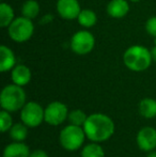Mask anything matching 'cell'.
Listing matches in <instances>:
<instances>
[{
    "label": "cell",
    "mask_w": 156,
    "mask_h": 157,
    "mask_svg": "<svg viewBox=\"0 0 156 157\" xmlns=\"http://www.w3.org/2000/svg\"><path fill=\"white\" fill-rule=\"evenodd\" d=\"M82 127L87 138L92 142L98 143L110 139L116 130V125L112 119L101 112L88 116Z\"/></svg>",
    "instance_id": "6da1fadb"
},
{
    "label": "cell",
    "mask_w": 156,
    "mask_h": 157,
    "mask_svg": "<svg viewBox=\"0 0 156 157\" xmlns=\"http://www.w3.org/2000/svg\"><path fill=\"white\" fill-rule=\"evenodd\" d=\"M153 62L151 49L142 45H131L123 54V63L131 72H144Z\"/></svg>",
    "instance_id": "7a4b0ae2"
},
{
    "label": "cell",
    "mask_w": 156,
    "mask_h": 157,
    "mask_svg": "<svg viewBox=\"0 0 156 157\" xmlns=\"http://www.w3.org/2000/svg\"><path fill=\"white\" fill-rule=\"evenodd\" d=\"M27 103V94L24 87L15 83L6 85L0 93V106L3 110L9 112L21 111Z\"/></svg>",
    "instance_id": "3957f363"
},
{
    "label": "cell",
    "mask_w": 156,
    "mask_h": 157,
    "mask_svg": "<svg viewBox=\"0 0 156 157\" xmlns=\"http://www.w3.org/2000/svg\"><path fill=\"white\" fill-rule=\"evenodd\" d=\"M87 138L82 126L70 124L62 128L59 135L61 147L69 152H75L80 149Z\"/></svg>",
    "instance_id": "277c9868"
},
{
    "label": "cell",
    "mask_w": 156,
    "mask_h": 157,
    "mask_svg": "<svg viewBox=\"0 0 156 157\" xmlns=\"http://www.w3.org/2000/svg\"><path fill=\"white\" fill-rule=\"evenodd\" d=\"M8 35L15 43H25L29 41L34 33L33 21L25 16H18L8 28Z\"/></svg>",
    "instance_id": "5b68a950"
},
{
    "label": "cell",
    "mask_w": 156,
    "mask_h": 157,
    "mask_svg": "<svg viewBox=\"0 0 156 157\" xmlns=\"http://www.w3.org/2000/svg\"><path fill=\"white\" fill-rule=\"evenodd\" d=\"M70 47L72 52L78 56L89 55L95 47V36L88 29L78 30L72 35Z\"/></svg>",
    "instance_id": "8992f818"
},
{
    "label": "cell",
    "mask_w": 156,
    "mask_h": 157,
    "mask_svg": "<svg viewBox=\"0 0 156 157\" xmlns=\"http://www.w3.org/2000/svg\"><path fill=\"white\" fill-rule=\"evenodd\" d=\"M21 120L29 128L39 127L45 122V108L36 101H27L21 110Z\"/></svg>",
    "instance_id": "52a82bcc"
},
{
    "label": "cell",
    "mask_w": 156,
    "mask_h": 157,
    "mask_svg": "<svg viewBox=\"0 0 156 157\" xmlns=\"http://www.w3.org/2000/svg\"><path fill=\"white\" fill-rule=\"evenodd\" d=\"M69 113V108L64 103L51 101L45 107V122L51 126H58L67 120Z\"/></svg>",
    "instance_id": "ba28073f"
},
{
    "label": "cell",
    "mask_w": 156,
    "mask_h": 157,
    "mask_svg": "<svg viewBox=\"0 0 156 157\" xmlns=\"http://www.w3.org/2000/svg\"><path fill=\"white\" fill-rule=\"evenodd\" d=\"M56 11L61 18L65 21L77 19L81 6L78 0H57Z\"/></svg>",
    "instance_id": "9c48e42d"
},
{
    "label": "cell",
    "mask_w": 156,
    "mask_h": 157,
    "mask_svg": "<svg viewBox=\"0 0 156 157\" xmlns=\"http://www.w3.org/2000/svg\"><path fill=\"white\" fill-rule=\"evenodd\" d=\"M136 142L141 151L151 152L156 149V128L151 126H144L138 132L136 136Z\"/></svg>",
    "instance_id": "30bf717a"
},
{
    "label": "cell",
    "mask_w": 156,
    "mask_h": 157,
    "mask_svg": "<svg viewBox=\"0 0 156 157\" xmlns=\"http://www.w3.org/2000/svg\"><path fill=\"white\" fill-rule=\"evenodd\" d=\"M32 73L31 70L25 64H16L11 71L12 82L21 87H25L31 81Z\"/></svg>",
    "instance_id": "8fae6325"
},
{
    "label": "cell",
    "mask_w": 156,
    "mask_h": 157,
    "mask_svg": "<svg viewBox=\"0 0 156 157\" xmlns=\"http://www.w3.org/2000/svg\"><path fill=\"white\" fill-rule=\"evenodd\" d=\"M129 9L128 0H110L106 6V12L112 18L121 19L128 14Z\"/></svg>",
    "instance_id": "7c38bea8"
},
{
    "label": "cell",
    "mask_w": 156,
    "mask_h": 157,
    "mask_svg": "<svg viewBox=\"0 0 156 157\" xmlns=\"http://www.w3.org/2000/svg\"><path fill=\"white\" fill-rule=\"evenodd\" d=\"M16 65V56L9 46L2 44L0 46V72H11Z\"/></svg>",
    "instance_id": "4fadbf2b"
},
{
    "label": "cell",
    "mask_w": 156,
    "mask_h": 157,
    "mask_svg": "<svg viewBox=\"0 0 156 157\" xmlns=\"http://www.w3.org/2000/svg\"><path fill=\"white\" fill-rule=\"evenodd\" d=\"M29 147L24 142L14 141L12 143H9L3 149V157H29L30 156Z\"/></svg>",
    "instance_id": "5bb4252c"
},
{
    "label": "cell",
    "mask_w": 156,
    "mask_h": 157,
    "mask_svg": "<svg viewBox=\"0 0 156 157\" xmlns=\"http://www.w3.org/2000/svg\"><path fill=\"white\" fill-rule=\"evenodd\" d=\"M138 110L141 117L144 119H151L156 118V99L152 97H144L139 101L138 105Z\"/></svg>",
    "instance_id": "9a60e30c"
},
{
    "label": "cell",
    "mask_w": 156,
    "mask_h": 157,
    "mask_svg": "<svg viewBox=\"0 0 156 157\" xmlns=\"http://www.w3.org/2000/svg\"><path fill=\"white\" fill-rule=\"evenodd\" d=\"M77 21L83 29H90L97 23V15L91 9H81L77 17Z\"/></svg>",
    "instance_id": "2e32d148"
},
{
    "label": "cell",
    "mask_w": 156,
    "mask_h": 157,
    "mask_svg": "<svg viewBox=\"0 0 156 157\" xmlns=\"http://www.w3.org/2000/svg\"><path fill=\"white\" fill-rule=\"evenodd\" d=\"M15 18L16 16L12 6L6 2H1L0 3V27L8 28Z\"/></svg>",
    "instance_id": "e0dca14e"
},
{
    "label": "cell",
    "mask_w": 156,
    "mask_h": 157,
    "mask_svg": "<svg viewBox=\"0 0 156 157\" xmlns=\"http://www.w3.org/2000/svg\"><path fill=\"white\" fill-rule=\"evenodd\" d=\"M40 11H41V6L36 0H26L21 4V15L27 17V18L32 19V21L39 16Z\"/></svg>",
    "instance_id": "ac0fdd59"
},
{
    "label": "cell",
    "mask_w": 156,
    "mask_h": 157,
    "mask_svg": "<svg viewBox=\"0 0 156 157\" xmlns=\"http://www.w3.org/2000/svg\"><path fill=\"white\" fill-rule=\"evenodd\" d=\"M28 126L24 124L23 122L14 123L11 129L9 130L10 137L13 141H18V142H24L28 137Z\"/></svg>",
    "instance_id": "d6986e66"
},
{
    "label": "cell",
    "mask_w": 156,
    "mask_h": 157,
    "mask_svg": "<svg viewBox=\"0 0 156 157\" xmlns=\"http://www.w3.org/2000/svg\"><path fill=\"white\" fill-rule=\"evenodd\" d=\"M80 157H105V151L98 142L91 141L81 149Z\"/></svg>",
    "instance_id": "ffe728a7"
},
{
    "label": "cell",
    "mask_w": 156,
    "mask_h": 157,
    "mask_svg": "<svg viewBox=\"0 0 156 157\" xmlns=\"http://www.w3.org/2000/svg\"><path fill=\"white\" fill-rule=\"evenodd\" d=\"M88 118V114L86 113L83 110L81 109H74L72 111H70L69 113V120L70 124L73 125H77V126H83V124L86 123Z\"/></svg>",
    "instance_id": "44dd1931"
},
{
    "label": "cell",
    "mask_w": 156,
    "mask_h": 157,
    "mask_svg": "<svg viewBox=\"0 0 156 157\" xmlns=\"http://www.w3.org/2000/svg\"><path fill=\"white\" fill-rule=\"evenodd\" d=\"M13 119L11 116V112L6 111V110H1L0 112V128H1L2 132H6L11 129L13 126Z\"/></svg>",
    "instance_id": "7402d4cb"
},
{
    "label": "cell",
    "mask_w": 156,
    "mask_h": 157,
    "mask_svg": "<svg viewBox=\"0 0 156 157\" xmlns=\"http://www.w3.org/2000/svg\"><path fill=\"white\" fill-rule=\"evenodd\" d=\"M144 29H146V33L152 37L156 36V16L149 17L144 25Z\"/></svg>",
    "instance_id": "603a6c76"
},
{
    "label": "cell",
    "mask_w": 156,
    "mask_h": 157,
    "mask_svg": "<svg viewBox=\"0 0 156 157\" xmlns=\"http://www.w3.org/2000/svg\"><path fill=\"white\" fill-rule=\"evenodd\" d=\"M29 157H49V156H48V154L46 153L44 150L36 149V150H34V151H31Z\"/></svg>",
    "instance_id": "cb8c5ba5"
},
{
    "label": "cell",
    "mask_w": 156,
    "mask_h": 157,
    "mask_svg": "<svg viewBox=\"0 0 156 157\" xmlns=\"http://www.w3.org/2000/svg\"><path fill=\"white\" fill-rule=\"evenodd\" d=\"M52 19H54V16H52L51 14H46V15H44V16L42 17L41 24H47V23H50V21H52Z\"/></svg>",
    "instance_id": "d4e9b609"
},
{
    "label": "cell",
    "mask_w": 156,
    "mask_h": 157,
    "mask_svg": "<svg viewBox=\"0 0 156 157\" xmlns=\"http://www.w3.org/2000/svg\"><path fill=\"white\" fill-rule=\"evenodd\" d=\"M151 55H152V59L154 62H156V46L154 45V47L151 48Z\"/></svg>",
    "instance_id": "484cf974"
},
{
    "label": "cell",
    "mask_w": 156,
    "mask_h": 157,
    "mask_svg": "<svg viewBox=\"0 0 156 157\" xmlns=\"http://www.w3.org/2000/svg\"><path fill=\"white\" fill-rule=\"evenodd\" d=\"M146 157H156V151H151V152H148V155H146Z\"/></svg>",
    "instance_id": "4316f807"
},
{
    "label": "cell",
    "mask_w": 156,
    "mask_h": 157,
    "mask_svg": "<svg viewBox=\"0 0 156 157\" xmlns=\"http://www.w3.org/2000/svg\"><path fill=\"white\" fill-rule=\"evenodd\" d=\"M129 2H131V3H138V2H140L141 0H128Z\"/></svg>",
    "instance_id": "83f0119b"
},
{
    "label": "cell",
    "mask_w": 156,
    "mask_h": 157,
    "mask_svg": "<svg viewBox=\"0 0 156 157\" xmlns=\"http://www.w3.org/2000/svg\"><path fill=\"white\" fill-rule=\"evenodd\" d=\"M153 39H154V45L156 46V36H155V37H153Z\"/></svg>",
    "instance_id": "f1b7e54d"
}]
</instances>
